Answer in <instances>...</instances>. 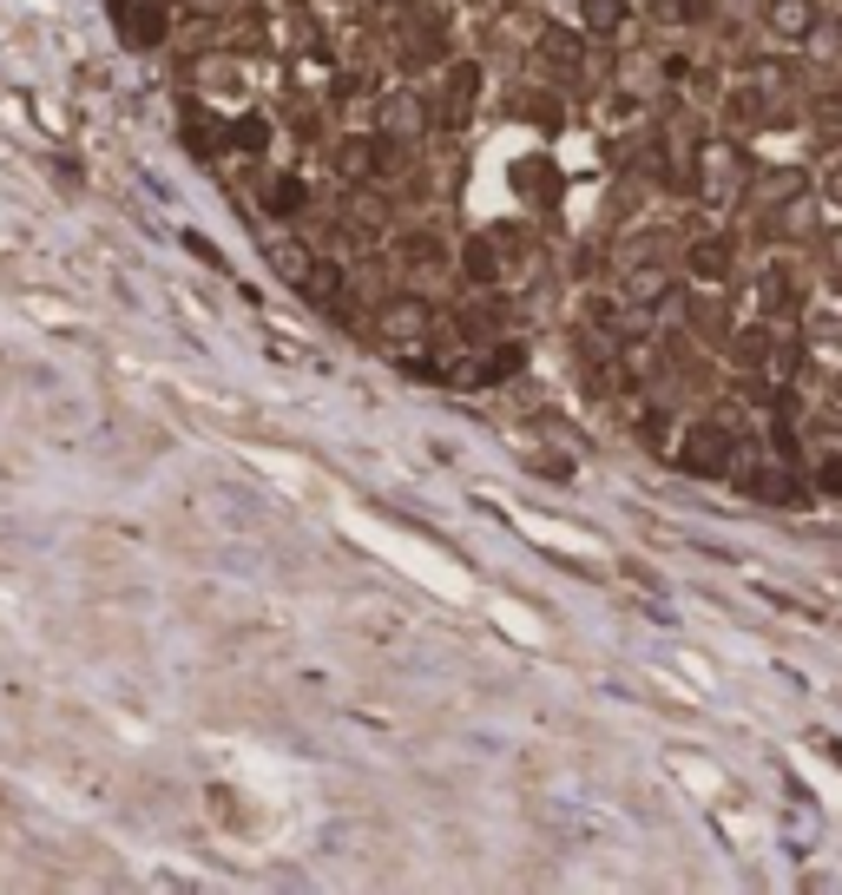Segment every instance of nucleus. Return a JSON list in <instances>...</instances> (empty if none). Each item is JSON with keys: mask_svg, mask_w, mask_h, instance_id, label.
I'll return each instance as SVG.
<instances>
[{"mask_svg": "<svg viewBox=\"0 0 842 895\" xmlns=\"http://www.w3.org/2000/svg\"><path fill=\"white\" fill-rule=\"evenodd\" d=\"M441 336H448L441 309L421 291H402V284H389L382 297L369 303V323H362V343H375L382 356H409V350H428Z\"/></svg>", "mask_w": 842, "mask_h": 895, "instance_id": "nucleus-1", "label": "nucleus"}, {"mask_svg": "<svg viewBox=\"0 0 842 895\" xmlns=\"http://www.w3.org/2000/svg\"><path fill=\"white\" fill-rule=\"evenodd\" d=\"M369 119H375L382 132H395V139H409V146H428V132H434V86L421 92L415 79H389Z\"/></svg>", "mask_w": 842, "mask_h": 895, "instance_id": "nucleus-2", "label": "nucleus"}, {"mask_svg": "<svg viewBox=\"0 0 842 895\" xmlns=\"http://www.w3.org/2000/svg\"><path fill=\"white\" fill-rule=\"evenodd\" d=\"M481 67L474 60H448L441 79H434V132H448V139H461L468 126H474V106H481Z\"/></svg>", "mask_w": 842, "mask_h": 895, "instance_id": "nucleus-3", "label": "nucleus"}, {"mask_svg": "<svg viewBox=\"0 0 842 895\" xmlns=\"http://www.w3.org/2000/svg\"><path fill=\"white\" fill-rule=\"evenodd\" d=\"M389 257H395V271H421V277H448L454 271V244L434 224H395L389 230Z\"/></svg>", "mask_w": 842, "mask_h": 895, "instance_id": "nucleus-4", "label": "nucleus"}, {"mask_svg": "<svg viewBox=\"0 0 842 895\" xmlns=\"http://www.w3.org/2000/svg\"><path fill=\"white\" fill-rule=\"evenodd\" d=\"M106 7L119 13V40L126 47L151 53V47L172 40V0H106Z\"/></svg>", "mask_w": 842, "mask_h": 895, "instance_id": "nucleus-5", "label": "nucleus"}, {"mask_svg": "<svg viewBox=\"0 0 842 895\" xmlns=\"http://www.w3.org/2000/svg\"><path fill=\"white\" fill-rule=\"evenodd\" d=\"M533 60H540L547 73L560 79V86H579V79H586V40H579L572 27H540V40H533Z\"/></svg>", "mask_w": 842, "mask_h": 895, "instance_id": "nucleus-6", "label": "nucleus"}, {"mask_svg": "<svg viewBox=\"0 0 842 895\" xmlns=\"http://www.w3.org/2000/svg\"><path fill=\"white\" fill-rule=\"evenodd\" d=\"M277 112H237V119H224V139H231V158H264V151L277 146Z\"/></svg>", "mask_w": 842, "mask_h": 895, "instance_id": "nucleus-7", "label": "nucleus"}, {"mask_svg": "<svg viewBox=\"0 0 842 895\" xmlns=\"http://www.w3.org/2000/svg\"><path fill=\"white\" fill-rule=\"evenodd\" d=\"M454 271L468 284H500V237L493 230H468L461 250H454Z\"/></svg>", "mask_w": 842, "mask_h": 895, "instance_id": "nucleus-8", "label": "nucleus"}, {"mask_svg": "<svg viewBox=\"0 0 842 895\" xmlns=\"http://www.w3.org/2000/svg\"><path fill=\"white\" fill-rule=\"evenodd\" d=\"M507 106H513V119H533V126H547V132H554V126L566 119L560 92H547V86H520V92H513Z\"/></svg>", "mask_w": 842, "mask_h": 895, "instance_id": "nucleus-9", "label": "nucleus"}, {"mask_svg": "<svg viewBox=\"0 0 842 895\" xmlns=\"http://www.w3.org/2000/svg\"><path fill=\"white\" fill-rule=\"evenodd\" d=\"M724 461H731L724 435H717V429H698L692 448H685V468H692V474H724Z\"/></svg>", "mask_w": 842, "mask_h": 895, "instance_id": "nucleus-10", "label": "nucleus"}, {"mask_svg": "<svg viewBox=\"0 0 842 895\" xmlns=\"http://www.w3.org/2000/svg\"><path fill=\"white\" fill-rule=\"evenodd\" d=\"M685 264H692V277H711V284H717V277L731 271V244H724V237H698V244L685 250Z\"/></svg>", "mask_w": 842, "mask_h": 895, "instance_id": "nucleus-11", "label": "nucleus"}, {"mask_svg": "<svg viewBox=\"0 0 842 895\" xmlns=\"http://www.w3.org/2000/svg\"><path fill=\"white\" fill-rule=\"evenodd\" d=\"M579 13H586L593 33H619L626 27V0H579Z\"/></svg>", "mask_w": 842, "mask_h": 895, "instance_id": "nucleus-12", "label": "nucleus"}, {"mask_svg": "<svg viewBox=\"0 0 842 895\" xmlns=\"http://www.w3.org/2000/svg\"><path fill=\"white\" fill-rule=\"evenodd\" d=\"M776 27H783V33H803V27H810V7H803V0H783V7H776Z\"/></svg>", "mask_w": 842, "mask_h": 895, "instance_id": "nucleus-13", "label": "nucleus"}]
</instances>
